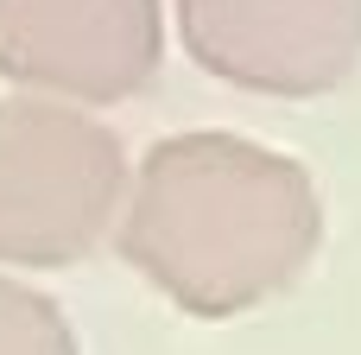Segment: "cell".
<instances>
[{"label": "cell", "mask_w": 361, "mask_h": 355, "mask_svg": "<svg viewBox=\"0 0 361 355\" xmlns=\"http://www.w3.org/2000/svg\"><path fill=\"white\" fill-rule=\"evenodd\" d=\"M0 355H76V337L44 292L0 279Z\"/></svg>", "instance_id": "obj_5"}, {"label": "cell", "mask_w": 361, "mask_h": 355, "mask_svg": "<svg viewBox=\"0 0 361 355\" xmlns=\"http://www.w3.org/2000/svg\"><path fill=\"white\" fill-rule=\"evenodd\" d=\"M324 241V203L298 159L241 133L159 140L121 210V254L190 318H241L279 299Z\"/></svg>", "instance_id": "obj_1"}, {"label": "cell", "mask_w": 361, "mask_h": 355, "mask_svg": "<svg viewBox=\"0 0 361 355\" xmlns=\"http://www.w3.org/2000/svg\"><path fill=\"white\" fill-rule=\"evenodd\" d=\"M127 210L121 140L44 95L0 102V260L6 267H63L102 241Z\"/></svg>", "instance_id": "obj_2"}, {"label": "cell", "mask_w": 361, "mask_h": 355, "mask_svg": "<svg viewBox=\"0 0 361 355\" xmlns=\"http://www.w3.org/2000/svg\"><path fill=\"white\" fill-rule=\"evenodd\" d=\"M165 51L159 0H0V76L57 102H121Z\"/></svg>", "instance_id": "obj_4"}, {"label": "cell", "mask_w": 361, "mask_h": 355, "mask_svg": "<svg viewBox=\"0 0 361 355\" xmlns=\"http://www.w3.org/2000/svg\"><path fill=\"white\" fill-rule=\"evenodd\" d=\"M184 51L254 95L311 102L361 70V0H178Z\"/></svg>", "instance_id": "obj_3"}]
</instances>
